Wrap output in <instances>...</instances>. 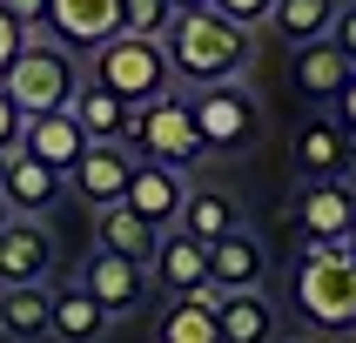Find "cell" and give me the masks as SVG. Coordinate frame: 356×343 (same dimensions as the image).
Segmentation results:
<instances>
[{"mask_svg":"<svg viewBox=\"0 0 356 343\" xmlns=\"http://www.w3.org/2000/svg\"><path fill=\"white\" fill-rule=\"evenodd\" d=\"M161 54H168V74L188 81V88H222V81H242L249 74V34L229 27L216 7H202V14H175V27L161 34Z\"/></svg>","mask_w":356,"mask_h":343,"instance_id":"obj_1","label":"cell"},{"mask_svg":"<svg viewBox=\"0 0 356 343\" xmlns=\"http://www.w3.org/2000/svg\"><path fill=\"white\" fill-rule=\"evenodd\" d=\"M289 296H296V317L316 337H350L356 330V256H350V242H302Z\"/></svg>","mask_w":356,"mask_h":343,"instance_id":"obj_2","label":"cell"},{"mask_svg":"<svg viewBox=\"0 0 356 343\" xmlns=\"http://www.w3.org/2000/svg\"><path fill=\"white\" fill-rule=\"evenodd\" d=\"M0 88H7V101H14L20 115H67L81 95V67L67 47H20L14 67L0 74Z\"/></svg>","mask_w":356,"mask_h":343,"instance_id":"obj_3","label":"cell"},{"mask_svg":"<svg viewBox=\"0 0 356 343\" xmlns=\"http://www.w3.org/2000/svg\"><path fill=\"white\" fill-rule=\"evenodd\" d=\"M95 88L121 95L128 108H148V101L168 95V54H161V40H135V34H115L108 47H95Z\"/></svg>","mask_w":356,"mask_h":343,"instance_id":"obj_4","label":"cell"},{"mask_svg":"<svg viewBox=\"0 0 356 343\" xmlns=\"http://www.w3.org/2000/svg\"><path fill=\"white\" fill-rule=\"evenodd\" d=\"M128 148H135V161H161V168L181 175V168L202 155L195 121H188V101L161 95V101H148V108H135V135H128Z\"/></svg>","mask_w":356,"mask_h":343,"instance_id":"obj_5","label":"cell"},{"mask_svg":"<svg viewBox=\"0 0 356 343\" xmlns=\"http://www.w3.org/2000/svg\"><path fill=\"white\" fill-rule=\"evenodd\" d=\"M188 121H195L202 148H242V141L256 135V95L242 81L202 88V95H188Z\"/></svg>","mask_w":356,"mask_h":343,"instance_id":"obj_6","label":"cell"},{"mask_svg":"<svg viewBox=\"0 0 356 343\" xmlns=\"http://www.w3.org/2000/svg\"><path fill=\"white\" fill-rule=\"evenodd\" d=\"M67 182H74L81 202L115 209V202L128 196V182H135V148H128V141H88V148H81V161L67 168Z\"/></svg>","mask_w":356,"mask_h":343,"instance_id":"obj_7","label":"cell"},{"mask_svg":"<svg viewBox=\"0 0 356 343\" xmlns=\"http://www.w3.org/2000/svg\"><path fill=\"white\" fill-rule=\"evenodd\" d=\"M47 276H54V236L40 222L14 216L0 229V289H34Z\"/></svg>","mask_w":356,"mask_h":343,"instance_id":"obj_8","label":"cell"},{"mask_svg":"<svg viewBox=\"0 0 356 343\" xmlns=\"http://www.w3.org/2000/svg\"><path fill=\"white\" fill-rule=\"evenodd\" d=\"M121 34V0H47V40L54 47H108Z\"/></svg>","mask_w":356,"mask_h":343,"instance_id":"obj_9","label":"cell"},{"mask_svg":"<svg viewBox=\"0 0 356 343\" xmlns=\"http://www.w3.org/2000/svg\"><path fill=\"white\" fill-rule=\"evenodd\" d=\"M296 222H302V242H350V229H356V182H302Z\"/></svg>","mask_w":356,"mask_h":343,"instance_id":"obj_10","label":"cell"},{"mask_svg":"<svg viewBox=\"0 0 356 343\" xmlns=\"http://www.w3.org/2000/svg\"><path fill=\"white\" fill-rule=\"evenodd\" d=\"M181 202H188V182L175 175V168H161V161H135V182H128V196H121V209H135L148 229H175L181 222Z\"/></svg>","mask_w":356,"mask_h":343,"instance_id":"obj_11","label":"cell"},{"mask_svg":"<svg viewBox=\"0 0 356 343\" xmlns=\"http://www.w3.org/2000/svg\"><path fill=\"white\" fill-rule=\"evenodd\" d=\"M81 289L108 310V323L115 317H128L141 296H148V269L141 262H121V256H108V249H95V256L81 262Z\"/></svg>","mask_w":356,"mask_h":343,"instance_id":"obj_12","label":"cell"},{"mask_svg":"<svg viewBox=\"0 0 356 343\" xmlns=\"http://www.w3.org/2000/svg\"><path fill=\"white\" fill-rule=\"evenodd\" d=\"M60 182L67 175H54L47 161H34V155H7V168H0V202L14 209V216H27V222H40V209H54V196H60Z\"/></svg>","mask_w":356,"mask_h":343,"instance_id":"obj_13","label":"cell"},{"mask_svg":"<svg viewBox=\"0 0 356 343\" xmlns=\"http://www.w3.org/2000/svg\"><path fill=\"white\" fill-rule=\"evenodd\" d=\"M262 276H269V256H262V242L249 236V229H236V236H222L216 249H209V289H216V296L262 289Z\"/></svg>","mask_w":356,"mask_h":343,"instance_id":"obj_14","label":"cell"},{"mask_svg":"<svg viewBox=\"0 0 356 343\" xmlns=\"http://www.w3.org/2000/svg\"><path fill=\"white\" fill-rule=\"evenodd\" d=\"M81 148H88V135H81L74 108H67V115H34V121H20V155L47 161L54 175H67V168H74Z\"/></svg>","mask_w":356,"mask_h":343,"instance_id":"obj_15","label":"cell"},{"mask_svg":"<svg viewBox=\"0 0 356 343\" xmlns=\"http://www.w3.org/2000/svg\"><path fill=\"white\" fill-rule=\"evenodd\" d=\"M155 282L168 289V296H202V289H209V249H202L195 236H181V229H161Z\"/></svg>","mask_w":356,"mask_h":343,"instance_id":"obj_16","label":"cell"},{"mask_svg":"<svg viewBox=\"0 0 356 343\" xmlns=\"http://www.w3.org/2000/svg\"><path fill=\"white\" fill-rule=\"evenodd\" d=\"M296 168H302V182H350V135L337 121H302L296 128Z\"/></svg>","mask_w":356,"mask_h":343,"instance_id":"obj_17","label":"cell"},{"mask_svg":"<svg viewBox=\"0 0 356 343\" xmlns=\"http://www.w3.org/2000/svg\"><path fill=\"white\" fill-rule=\"evenodd\" d=\"M216 330L222 343H276L282 317L262 289H236V296H216Z\"/></svg>","mask_w":356,"mask_h":343,"instance_id":"obj_18","label":"cell"},{"mask_svg":"<svg viewBox=\"0 0 356 343\" xmlns=\"http://www.w3.org/2000/svg\"><path fill=\"white\" fill-rule=\"evenodd\" d=\"M289 74H296V88H302L309 101H337L343 88H350L356 61L343 54L337 40H316V47H296V67H289Z\"/></svg>","mask_w":356,"mask_h":343,"instance_id":"obj_19","label":"cell"},{"mask_svg":"<svg viewBox=\"0 0 356 343\" xmlns=\"http://www.w3.org/2000/svg\"><path fill=\"white\" fill-rule=\"evenodd\" d=\"M175 229H181V236H195L202 249H216L222 236H236V229H242V209H236V196H222V189H188Z\"/></svg>","mask_w":356,"mask_h":343,"instance_id":"obj_20","label":"cell"},{"mask_svg":"<svg viewBox=\"0 0 356 343\" xmlns=\"http://www.w3.org/2000/svg\"><path fill=\"white\" fill-rule=\"evenodd\" d=\"M101 330H108V310H101L81 282H60L54 303H47V337H60V343H95Z\"/></svg>","mask_w":356,"mask_h":343,"instance_id":"obj_21","label":"cell"},{"mask_svg":"<svg viewBox=\"0 0 356 343\" xmlns=\"http://www.w3.org/2000/svg\"><path fill=\"white\" fill-rule=\"evenodd\" d=\"M74 121H81L88 141H128V135H135V108H128L121 95H108V88H95V81H81Z\"/></svg>","mask_w":356,"mask_h":343,"instance_id":"obj_22","label":"cell"},{"mask_svg":"<svg viewBox=\"0 0 356 343\" xmlns=\"http://www.w3.org/2000/svg\"><path fill=\"white\" fill-rule=\"evenodd\" d=\"M95 242L108 249V256L141 262V269H148V262H155V242H161V236L135 216V209H121V202H115V209H101V216H95Z\"/></svg>","mask_w":356,"mask_h":343,"instance_id":"obj_23","label":"cell"},{"mask_svg":"<svg viewBox=\"0 0 356 343\" xmlns=\"http://www.w3.org/2000/svg\"><path fill=\"white\" fill-rule=\"evenodd\" d=\"M337 14H343V0H276L269 27H276L289 47H316V40H330Z\"/></svg>","mask_w":356,"mask_h":343,"instance_id":"obj_24","label":"cell"},{"mask_svg":"<svg viewBox=\"0 0 356 343\" xmlns=\"http://www.w3.org/2000/svg\"><path fill=\"white\" fill-rule=\"evenodd\" d=\"M155 343H222V330H216V289H202V296H175L168 310H161Z\"/></svg>","mask_w":356,"mask_h":343,"instance_id":"obj_25","label":"cell"},{"mask_svg":"<svg viewBox=\"0 0 356 343\" xmlns=\"http://www.w3.org/2000/svg\"><path fill=\"white\" fill-rule=\"evenodd\" d=\"M47 303H54L47 282H34V289H0V337L7 343H40L47 337Z\"/></svg>","mask_w":356,"mask_h":343,"instance_id":"obj_26","label":"cell"},{"mask_svg":"<svg viewBox=\"0 0 356 343\" xmlns=\"http://www.w3.org/2000/svg\"><path fill=\"white\" fill-rule=\"evenodd\" d=\"M168 27H175V7H168V0H121V34L161 40Z\"/></svg>","mask_w":356,"mask_h":343,"instance_id":"obj_27","label":"cell"},{"mask_svg":"<svg viewBox=\"0 0 356 343\" xmlns=\"http://www.w3.org/2000/svg\"><path fill=\"white\" fill-rule=\"evenodd\" d=\"M209 7H216V14L229 20V27H242V34H256L262 20L276 14V0H209Z\"/></svg>","mask_w":356,"mask_h":343,"instance_id":"obj_28","label":"cell"},{"mask_svg":"<svg viewBox=\"0 0 356 343\" xmlns=\"http://www.w3.org/2000/svg\"><path fill=\"white\" fill-rule=\"evenodd\" d=\"M0 14L14 20L20 34H34V27H47V0H0Z\"/></svg>","mask_w":356,"mask_h":343,"instance_id":"obj_29","label":"cell"},{"mask_svg":"<svg viewBox=\"0 0 356 343\" xmlns=\"http://www.w3.org/2000/svg\"><path fill=\"white\" fill-rule=\"evenodd\" d=\"M20 121H27V115H20L14 101H7V88H0V155H14V148H20Z\"/></svg>","mask_w":356,"mask_h":343,"instance_id":"obj_30","label":"cell"},{"mask_svg":"<svg viewBox=\"0 0 356 343\" xmlns=\"http://www.w3.org/2000/svg\"><path fill=\"white\" fill-rule=\"evenodd\" d=\"M330 40H337L343 54L356 61V0H350V7H343V14H337V27H330Z\"/></svg>","mask_w":356,"mask_h":343,"instance_id":"obj_31","label":"cell"},{"mask_svg":"<svg viewBox=\"0 0 356 343\" xmlns=\"http://www.w3.org/2000/svg\"><path fill=\"white\" fill-rule=\"evenodd\" d=\"M337 128H343V135L356 141V74H350V88L337 95Z\"/></svg>","mask_w":356,"mask_h":343,"instance_id":"obj_32","label":"cell"},{"mask_svg":"<svg viewBox=\"0 0 356 343\" xmlns=\"http://www.w3.org/2000/svg\"><path fill=\"white\" fill-rule=\"evenodd\" d=\"M14 54H20V27H14L7 14H0V74L14 67Z\"/></svg>","mask_w":356,"mask_h":343,"instance_id":"obj_33","label":"cell"},{"mask_svg":"<svg viewBox=\"0 0 356 343\" xmlns=\"http://www.w3.org/2000/svg\"><path fill=\"white\" fill-rule=\"evenodd\" d=\"M168 7H175V14H202V7H209V0H168Z\"/></svg>","mask_w":356,"mask_h":343,"instance_id":"obj_34","label":"cell"},{"mask_svg":"<svg viewBox=\"0 0 356 343\" xmlns=\"http://www.w3.org/2000/svg\"><path fill=\"white\" fill-rule=\"evenodd\" d=\"M7 222H14V209H7V202H0V229H7Z\"/></svg>","mask_w":356,"mask_h":343,"instance_id":"obj_35","label":"cell"},{"mask_svg":"<svg viewBox=\"0 0 356 343\" xmlns=\"http://www.w3.org/2000/svg\"><path fill=\"white\" fill-rule=\"evenodd\" d=\"M350 256H356V229H350Z\"/></svg>","mask_w":356,"mask_h":343,"instance_id":"obj_36","label":"cell"},{"mask_svg":"<svg viewBox=\"0 0 356 343\" xmlns=\"http://www.w3.org/2000/svg\"><path fill=\"white\" fill-rule=\"evenodd\" d=\"M0 168H7V155H0Z\"/></svg>","mask_w":356,"mask_h":343,"instance_id":"obj_37","label":"cell"},{"mask_svg":"<svg viewBox=\"0 0 356 343\" xmlns=\"http://www.w3.org/2000/svg\"><path fill=\"white\" fill-rule=\"evenodd\" d=\"M302 343H309V337H302Z\"/></svg>","mask_w":356,"mask_h":343,"instance_id":"obj_38","label":"cell"},{"mask_svg":"<svg viewBox=\"0 0 356 343\" xmlns=\"http://www.w3.org/2000/svg\"><path fill=\"white\" fill-rule=\"evenodd\" d=\"M350 161H356V155H350Z\"/></svg>","mask_w":356,"mask_h":343,"instance_id":"obj_39","label":"cell"}]
</instances>
